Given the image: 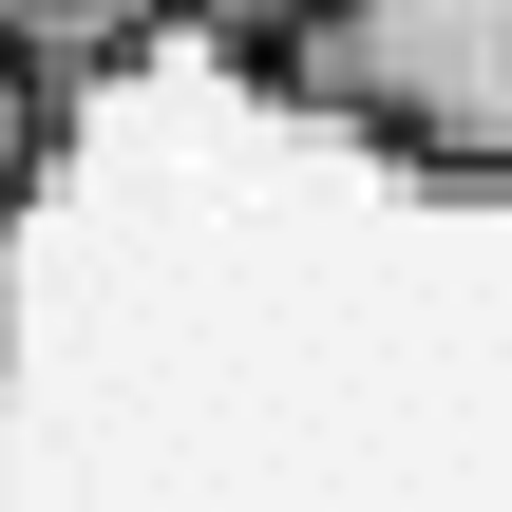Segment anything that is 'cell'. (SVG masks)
I'll list each match as a JSON object with an SVG mask.
<instances>
[{
    "label": "cell",
    "mask_w": 512,
    "mask_h": 512,
    "mask_svg": "<svg viewBox=\"0 0 512 512\" xmlns=\"http://www.w3.org/2000/svg\"><path fill=\"white\" fill-rule=\"evenodd\" d=\"M57 133H76V57L0 38V247H19V209L57 190Z\"/></svg>",
    "instance_id": "cell-2"
},
{
    "label": "cell",
    "mask_w": 512,
    "mask_h": 512,
    "mask_svg": "<svg viewBox=\"0 0 512 512\" xmlns=\"http://www.w3.org/2000/svg\"><path fill=\"white\" fill-rule=\"evenodd\" d=\"M152 19H190L209 57H247V76H266V57H285V38H304L323 0H152Z\"/></svg>",
    "instance_id": "cell-4"
},
{
    "label": "cell",
    "mask_w": 512,
    "mask_h": 512,
    "mask_svg": "<svg viewBox=\"0 0 512 512\" xmlns=\"http://www.w3.org/2000/svg\"><path fill=\"white\" fill-rule=\"evenodd\" d=\"M0 38H38V57H133L152 0H0Z\"/></svg>",
    "instance_id": "cell-3"
},
{
    "label": "cell",
    "mask_w": 512,
    "mask_h": 512,
    "mask_svg": "<svg viewBox=\"0 0 512 512\" xmlns=\"http://www.w3.org/2000/svg\"><path fill=\"white\" fill-rule=\"evenodd\" d=\"M266 95H304L418 190H512V0H323Z\"/></svg>",
    "instance_id": "cell-1"
}]
</instances>
